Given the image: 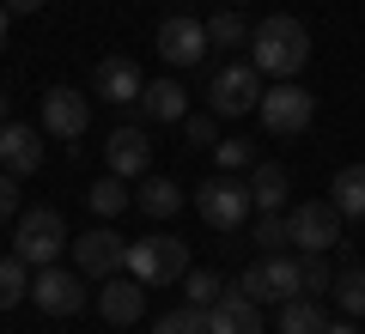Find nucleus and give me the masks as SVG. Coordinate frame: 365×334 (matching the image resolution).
I'll use <instances>...</instances> for the list:
<instances>
[{
    "label": "nucleus",
    "mask_w": 365,
    "mask_h": 334,
    "mask_svg": "<svg viewBox=\"0 0 365 334\" xmlns=\"http://www.w3.org/2000/svg\"><path fill=\"white\" fill-rule=\"evenodd\" d=\"M250 61L268 79H299L311 67V31H304V19L268 13L262 25H250Z\"/></svg>",
    "instance_id": "obj_1"
},
{
    "label": "nucleus",
    "mask_w": 365,
    "mask_h": 334,
    "mask_svg": "<svg viewBox=\"0 0 365 334\" xmlns=\"http://www.w3.org/2000/svg\"><path fill=\"white\" fill-rule=\"evenodd\" d=\"M122 273H134L140 286H177L182 273H189V244L170 237V231H153V237H140V244H128Z\"/></svg>",
    "instance_id": "obj_2"
},
{
    "label": "nucleus",
    "mask_w": 365,
    "mask_h": 334,
    "mask_svg": "<svg viewBox=\"0 0 365 334\" xmlns=\"http://www.w3.org/2000/svg\"><path fill=\"white\" fill-rule=\"evenodd\" d=\"M61 249H67V219L55 213V207H25V213L13 219V256L25 261V268H49Z\"/></svg>",
    "instance_id": "obj_3"
},
{
    "label": "nucleus",
    "mask_w": 365,
    "mask_h": 334,
    "mask_svg": "<svg viewBox=\"0 0 365 334\" xmlns=\"http://www.w3.org/2000/svg\"><path fill=\"white\" fill-rule=\"evenodd\" d=\"M195 213L207 219L213 231H244L250 225V213H256V201H250V182H237V177H207L195 189Z\"/></svg>",
    "instance_id": "obj_4"
},
{
    "label": "nucleus",
    "mask_w": 365,
    "mask_h": 334,
    "mask_svg": "<svg viewBox=\"0 0 365 334\" xmlns=\"http://www.w3.org/2000/svg\"><path fill=\"white\" fill-rule=\"evenodd\" d=\"M262 103V73H256V61H225V67H213V79H207V110L213 116H250Z\"/></svg>",
    "instance_id": "obj_5"
},
{
    "label": "nucleus",
    "mask_w": 365,
    "mask_h": 334,
    "mask_svg": "<svg viewBox=\"0 0 365 334\" xmlns=\"http://www.w3.org/2000/svg\"><path fill=\"white\" fill-rule=\"evenodd\" d=\"M256 116H262V128H268V134H304V128H311V116H317V98L299 85V79H274V85L262 91Z\"/></svg>",
    "instance_id": "obj_6"
},
{
    "label": "nucleus",
    "mask_w": 365,
    "mask_h": 334,
    "mask_svg": "<svg viewBox=\"0 0 365 334\" xmlns=\"http://www.w3.org/2000/svg\"><path fill=\"white\" fill-rule=\"evenodd\" d=\"M287 244H299L304 256H323V249L341 244V213L335 201H299L287 213Z\"/></svg>",
    "instance_id": "obj_7"
},
{
    "label": "nucleus",
    "mask_w": 365,
    "mask_h": 334,
    "mask_svg": "<svg viewBox=\"0 0 365 334\" xmlns=\"http://www.w3.org/2000/svg\"><path fill=\"white\" fill-rule=\"evenodd\" d=\"M153 49H158V61H165V67H201L213 43H207V25H201V19H189V13H170L165 25H158Z\"/></svg>",
    "instance_id": "obj_8"
},
{
    "label": "nucleus",
    "mask_w": 365,
    "mask_h": 334,
    "mask_svg": "<svg viewBox=\"0 0 365 334\" xmlns=\"http://www.w3.org/2000/svg\"><path fill=\"white\" fill-rule=\"evenodd\" d=\"M31 298H37L43 316H79L86 310V273L79 268H37V280H31Z\"/></svg>",
    "instance_id": "obj_9"
},
{
    "label": "nucleus",
    "mask_w": 365,
    "mask_h": 334,
    "mask_svg": "<svg viewBox=\"0 0 365 334\" xmlns=\"http://www.w3.org/2000/svg\"><path fill=\"white\" fill-rule=\"evenodd\" d=\"M37 116H43V134H55V140H86L91 103H86V91H79V85H49Z\"/></svg>",
    "instance_id": "obj_10"
},
{
    "label": "nucleus",
    "mask_w": 365,
    "mask_h": 334,
    "mask_svg": "<svg viewBox=\"0 0 365 334\" xmlns=\"http://www.w3.org/2000/svg\"><path fill=\"white\" fill-rule=\"evenodd\" d=\"M73 268L86 273V280H110V273H122V256H128V244H122L110 225H91L86 237H73Z\"/></svg>",
    "instance_id": "obj_11"
},
{
    "label": "nucleus",
    "mask_w": 365,
    "mask_h": 334,
    "mask_svg": "<svg viewBox=\"0 0 365 334\" xmlns=\"http://www.w3.org/2000/svg\"><path fill=\"white\" fill-rule=\"evenodd\" d=\"M98 316L116 322V328H134V322L146 316V286L134 280V273H110V280L98 286Z\"/></svg>",
    "instance_id": "obj_12"
},
{
    "label": "nucleus",
    "mask_w": 365,
    "mask_h": 334,
    "mask_svg": "<svg viewBox=\"0 0 365 334\" xmlns=\"http://www.w3.org/2000/svg\"><path fill=\"white\" fill-rule=\"evenodd\" d=\"M91 91H98L104 103H134L146 91V73L134 67V55H104L98 73H91Z\"/></svg>",
    "instance_id": "obj_13"
},
{
    "label": "nucleus",
    "mask_w": 365,
    "mask_h": 334,
    "mask_svg": "<svg viewBox=\"0 0 365 334\" xmlns=\"http://www.w3.org/2000/svg\"><path fill=\"white\" fill-rule=\"evenodd\" d=\"M104 165H110V177L140 182L146 165H153V140H146L140 128H116V134H110V146H104Z\"/></svg>",
    "instance_id": "obj_14"
},
{
    "label": "nucleus",
    "mask_w": 365,
    "mask_h": 334,
    "mask_svg": "<svg viewBox=\"0 0 365 334\" xmlns=\"http://www.w3.org/2000/svg\"><path fill=\"white\" fill-rule=\"evenodd\" d=\"M207 334H262V304H250L244 292H220L207 304Z\"/></svg>",
    "instance_id": "obj_15"
},
{
    "label": "nucleus",
    "mask_w": 365,
    "mask_h": 334,
    "mask_svg": "<svg viewBox=\"0 0 365 334\" xmlns=\"http://www.w3.org/2000/svg\"><path fill=\"white\" fill-rule=\"evenodd\" d=\"M37 165H43L37 128H31V122H0V170H6V177H31Z\"/></svg>",
    "instance_id": "obj_16"
},
{
    "label": "nucleus",
    "mask_w": 365,
    "mask_h": 334,
    "mask_svg": "<svg viewBox=\"0 0 365 334\" xmlns=\"http://www.w3.org/2000/svg\"><path fill=\"white\" fill-rule=\"evenodd\" d=\"M134 103H140L146 122H182V116H189V98H182L177 79H146V91Z\"/></svg>",
    "instance_id": "obj_17"
},
{
    "label": "nucleus",
    "mask_w": 365,
    "mask_h": 334,
    "mask_svg": "<svg viewBox=\"0 0 365 334\" xmlns=\"http://www.w3.org/2000/svg\"><path fill=\"white\" fill-rule=\"evenodd\" d=\"M323 328H329V316H323V304L311 292L280 298V334H323Z\"/></svg>",
    "instance_id": "obj_18"
},
{
    "label": "nucleus",
    "mask_w": 365,
    "mask_h": 334,
    "mask_svg": "<svg viewBox=\"0 0 365 334\" xmlns=\"http://www.w3.org/2000/svg\"><path fill=\"white\" fill-rule=\"evenodd\" d=\"M287 170L280 165H250V201H256V213H280V201H287Z\"/></svg>",
    "instance_id": "obj_19"
},
{
    "label": "nucleus",
    "mask_w": 365,
    "mask_h": 334,
    "mask_svg": "<svg viewBox=\"0 0 365 334\" xmlns=\"http://www.w3.org/2000/svg\"><path fill=\"white\" fill-rule=\"evenodd\" d=\"M134 207H140L146 219H170L182 207V189L170 177H140V189H134Z\"/></svg>",
    "instance_id": "obj_20"
},
{
    "label": "nucleus",
    "mask_w": 365,
    "mask_h": 334,
    "mask_svg": "<svg viewBox=\"0 0 365 334\" xmlns=\"http://www.w3.org/2000/svg\"><path fill=\"white\" fill-rule=\"evenodd\" d=\"M329 201H335L341 219H365V165L335 170V189H329Z\"/></svg>",
    "instance_id": "obj_21"
},
{
    "label": "nucleus",
    "mask_w": 365,
    "mask_h": 334,
    "mask_svg": "<svg viewBox=\"0 0 365 334\" xmlns=\"http://www.w3.org/2000/svg\"><path fill=\"white\" fill-rule=\"evenodd\" d=\"M86 207H91L98 219H116V213H128V207H134V189H128L122 177H98V182L86 189Z\"/></svg>",
    "instance_id": "obj_22"
},
{
    "label": "nucleus",
    "mask_w": 365,
    "mask_h": 334,
    "mask_svg": "<svg viewBox=\"0 0 365 334\" xmlns=\"http://www.w3.org/2000/svg\"><path fill=\"white\" fill-rule=\"evenodd\" d=\"M262 273H268V286H274V304H280V298H299V292H304V261L280 256V249L262 261Z\"/></svg>",
    "instance_id": "obj_23"
},
{
    "label": "nucleus",
    "mask_w": 365,
    "mask_h": 334,
    "mask_svg": "<svg viewBox=\"0 0 365 334\" xmlns=\"http://www.w3.org/2000/svg\"><path fill=\"white\" fill-rule=\"evenodd\" d=\"M207 43L213 49H250V25L237 6H220V13L207 19Z\"/></svg>",
    "instance_id": "obj_24"
},
{
    "label": "nucleus",
    "mask_w": 365,
    "mask_h": 334,
    "mask_svg": "<svg viewBox=\"0 0 365 334\" xmlns=\"http://www.w3.org/2000/svg\"><path fill=\"white\" fill-rule=\"evenodd\" d=\"M329 298H335L341 316H365V268H341L329 280Z\"/></svg>",
    "instance_id": "obj_25"
},
{
    "label": "nucleus",
    "mask_w": 365,
    "mask_h": 334,
    "mask_svg": "<svg viewBox=\"0 0 365 334\" xmlns=\"http://www.w3.org/2000/svg\"><path fill=\"white\" fill-rule=\"evenodd\" d=\"M31 298V268L19 256H0V310H19Z\"/></svg>",
    "instance_id": "obj_26"
},
{
    "label": "nucleus",
    "mask_w": 365,
    "mask_h": 334,
    "mask_svg": "<svg viewBox=\"0 0 365 334\" xmlns=\"http://www.w3.org/2000/svg\"><path fill=\"white\" fill-rule=\"evenodd\" d=\"M220 292H225V280H220V273H207V268H189V273H182V304L207 310Z\"/></svg>",
    "instance_id": "obj_27"
},
{
    "label": "nucleus",
    "mask_w": 365,
    "mask_h": 334,
    "mask_svg": "<svg viewBox=\"0 0 365 334\" xmlns=\"http://www.w3.org/2000/svg\"><path fill=\"white\" fill-rule=\"evenodd\" d=\"M153 334H207V310H195V304L165 310V316L153 322Z\"/></svg>",
    "instance_id": "obj_28"
},
{
    "label": "nucleus",
    "mask_w": 365,
    "mask_h": 334,
    "mask_svg": "<svg viewBox=\"0 0 365 334\" xmlns=\"http://www.w3.org/2000/svg\"><path fill=\"white\" fill-rule=\"evenodd\" d=\"M213 165H220L225 177H237V170L256 165V146H250V140H220V146H213Z\"/></svg>",
    "instance_id": "obj_29"
},
{
    "label": "nucleus",
    "mask_w": 365,
    "mask_h": 334,
    "mask_svg": "<svg viewBox=\"0 0 365 334\" xmlns=\"http://www.w3.org/2000/svg\"><path fill=\"white\" fill-rule=\"evenodd\" d=\"M250 237H256V249L274 256V249L287 244V219H280V213H256V219H250Z\"/></svg>",
    "instance_id": "obj_30"
},
{
    "label": "nucleus",
    "mask_w": 365,
    "mask_h": 334,
    "mask_svg": "<svg viewBox=\"0 0 365 334\" xmlns=\"http://www.w3.org/2000/svg\"><path fill=\"white\" fill-rule=\"evenodd\" d=\"M182 140L189 146H220V116H182Z\"/></svg>",
    "instance_id": "obj_31"
},
{
    "label": "nucleus",
    "mask_w": 365,
    "mask_h": 334,
    "mask_svg": "<svg viewBox=\"0 0 365 334\" xmlns=\"http://www.w3.org/2000/svg\"><path fill=\"white\" fill-rule=\"evenodd\" d=\"M237 292H244L250 304H274V286H268V273H262V261H256V268H244V273H237Z\"/></svg>",
    "instance_id": "obj_32"
},
{
    "label": "nucleus",
    "mask_w": 365,
    "mask_h": 334,
    "mask_svg": "<svg viewBox=\"0 0 365 334\" xmlns=\"http://www.w3.org/2000/svg\"><path fill=\"white\" fill-rule=\"evenodd\" d=\"M299 261H304V292H311V298L329 292V280H335V273H329V261H323V256H299Z\"/></svg>",
    "instance_id": "obj_33"
},
{
    "label": "nucleus",
    "mask_w": 365,
    "mask_h": 334,
    "mask_svg": "<svg viewBox=\"0 0 365 334\" xmlns=\"http://www.w3.org/2000/svg\"><path fill=\"white\" fill-rule=\"evenodd\" d=\"M25 213V201H19V177H6V170H0V225H6V219H19Z\"/></svg>",
    "instance_id": "obj_34"
},
{
    "label": "nucleus",
    "mask_w": 365,
    "mask_h": 334,
    "mask_svg": "<svg viewBox=\"0 0 365 334\" xmlns=\"http://www.w3.org/2000/svg\"><path fill=\"white\" fill-rule=\"evenodd\" d=\"M0 6H6L13 19H31V13H43V0H0Z\"/></svg>",
    "instance_id": "obj_35"
},
{
    "label": "nucleus",
    "mask_w": 365,
    "mask_h": 334,
    "mask_svg": "<svg viewBox=\"0 0 365 334\" xmlns=\"http://www.w3.org/2000/svg\"><path fill=\"white\" fill-rule=\"evenodd\" d=\"M323 334H359V322H353V316H341V322H329Z\"/></svg>",
    "instance_id": "obj_36"
},
{
    "label": "nucleus",
    "mask_w": 365,
    "mask_h": 334,
    "mask_svg": "<svg viewBox=\"0 0 365 334\" xmlns=\"http://www.w3.org/2000/svg\"><path fill=\"white\" fill-rule=\"evenodd\" d=\"M6 31H13V13H6V6H0V49H6Z\"/></svg>",
    "instance_id": "obj_37"
},
{
    "label": "nucleus",
    "mask_w": 365,
    "mask_h": 334,
    "mask_svg": "<svg viewBox=\"0 0 365 334\" xmlns=\"http://www.w3.org/2000/svg\"><path fill=\"white\" fill-rule=\"evenodd\" d=\"M0 122H13V116H6V91H0Z\"/></svg>",
    "instance_id": "obj_38"
},
{
    "label": "nucleus",
    "mask_w": 365,
    "mask_h": 334,
    "mask_svg": "<svg viewBox=\"0 0 365 334\" xmlns=\"http://www.w3.org/2000/svg\"><path fill=\"white\" fill-rule=\"evenodd\" d=\"M220 6H244V0H220Z\"/></svg>",
    "instance_id": "obj_39"
}]
</instances>
